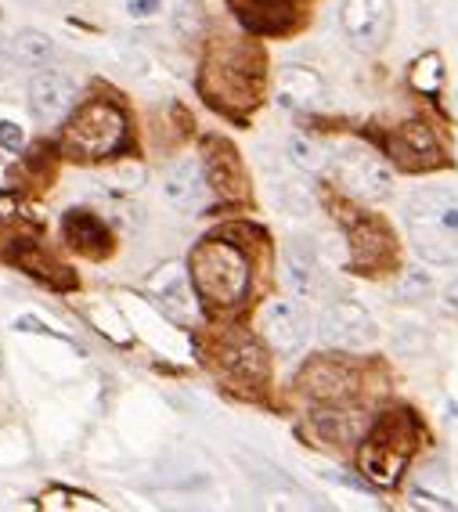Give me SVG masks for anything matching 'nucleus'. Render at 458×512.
Segmentation results:
<instances>
[{"label": "nucleus", "mask_w": 458, "mask_h": 512, "mask_svg": "<svg viewBox=\"0 0 458 512\" xmlns=\"http://www.w3.org/2000/svg\"><path fill=\"white\" fill-rule=\"evenodd\" d=\"M404 231L426 264H458V195L422 188L404 202Z\"/></svg>", "instance_id": "obj_1"}, {"label": "nucleus", "mask_w": 458, "mask_h": 512, "mask_svg": "<svg viewBox=\"0 0 458 512\" xmlns=\"http://www.w3.org/2000/svg\"><path fill=\"white\" fill-rule=\"evenodd\" d=\"M188 267H192V282L199 289V296L206 303H213V307H235V303L246 300L249 260L231 242L210 238V242L195 246Z\"/></svg>", "instance_id": "obj_2"}, {"label": "nucleus", "mask_w": 458, "mask_h": 512, "mask_svg": "<svg viewBox=\"0 0 458 512\" xmlns=\"http://www.w3.org/2000/svg\"><path fill=\"white\" fill-rule=\"evenodd\" d=\"M127 141V119L112 101H91L65 130V152L73 159H105Z\"/></svg>", "instance_id": "obj_3"}, {"label": "nucleus", "mask_w": 458, "mask_h": 512, "mask_svg": "<svg viewBox=\"0 0 458 512\" xmlns=\"http://www.w3.org/2000/svg\"><path fill=\"white\" fill-rule=\"evenodd\" d=\"M415 451V430L408 415L376 426V433L365 440L361 448V469L368 473V480L379 487H394L401 480V469L408 462V455Z\"/></svg>", "instance_id": "obj_4"}, {"label": "nucleus", "mask_w": 458, "mask_h": 512, "mask_svg": "<svg viewBox=\"0 0 458 512\" xmlns=\"http://www.w3.org/2000/svg\"><path fill=\"white\" fill-rule=\"evenodd\" d=\"M394 26V4L390 0H343L339 29L358 51H376L390 37Z\"/></svg>", "instance_id": "obj_5"}, {"label": "nucleus", "mask_w": 458, "mask_h": 512, "mask_svg": "<svg viewBox=\"0 0 458 512\" xmlns=\"http://www.w3.org/2000/svg\"><path fill=\"white\" fill-rule=\"evenodd\" d=\"M260 329H264V339L271 343V350L282 357H296L307 339H311L314 325L307 307L296 300H271L260 314Z\"/></svg>", "instance_id": "obj_6"}, {"label": "nucleus", "mask_w": 458, "mask_h": 512, "mask_svg": "<svg viewBox=\"0 0 458 512\" xmlns=\"http://www.w3.org/2000/svg\"><path fill=\"white\" fill-rule=\"evenodd\" d=\"M336 170H339L343 188L361 195V199H386V195L394 192V170H390L379 156L365 152V148H350V152H343Z\"/></svg>", "instance_id": "obj_7"}, {"label": "nucleus", "mask_w": 458, "mask_h": 512, "mask_svg": "<svg viewBox=\"0 0 458 512\" xmlns=\"http://www.w3.org/2000/svg\"><path fill=\"white\" fill-rule=\"evenodd\" d=\"M318 336L332 347H365L372 343L376 329H372V318L361 303L354 300H336L321 311L318 321Z\"/></svg>", "instance_id": "obj_8"}, {"label": "nucleus", "mask_w": 458, "mask_h": 512, "mask_svg": "<svg viewBox=\"0 0 458 512\" xmlns=\"http://www.w3.org/2000/svg\"><path fill=\"white\" fill-rule=\"evenodd\" d=\"M386 152L394 156L397 166L404 170H430V166L440 163V138L437 130L430 123H422V119H412V123H404L397 127L390 138H386Z\"/></svg>", "instance_id": "obj_9"}, {"label": "nucleus", "mask_w": 458, "mask_h": 512, "mask_svg": "<svg viewBox=\"0 0 458 512\" xmlns=\"http://www.w3.org/2000/svg\"><path fill=\"white\" fill-rule=\"evenodd\" d=\"M76 105V83L58 69H40L29 83V109L44 127L62 123Z\"/></svg>", "instance_id": "obj_10"}, {"label": "nucleus", "mask_w": 458, "mask_h": 512, "mask_svg": "<svg viewBox=\"0 0 458 512\" xmlns=\"http://www.w3.org/2000/svg\"><path fill=\"white\" fill-rule=\"evenodd\" d=\"M300 386L311 401L343 404V401L354 397V390H358V375L350 372L343 361H329V357H321V361H311V365L303 368Z\"/></svg>", "instance_id": "obj_11"}, {"label": "nucleus", "mask_w": 458, "mask_h": 512, "mask_svg": "<svg viewBox=\"0 0 458 512\" xmlns=\"http://www.w3.org/2000/svg\"><path fill=\"white\" fill-rule=\"evenodd\" d=\"M206 174H202L199 159H181L166 170L163 177V199L174 206V210H195L206 195Z\"/></svg>", "instance_id": "obj_12"}, {"label": "nucleus", "mask_w": 458, "mask_h": 512, "mask_svg": "<svg viewBox=\"0 0 458 512\" xmlns=\"http://www.w3.org/2000/svg\"><path fill=\"white\" fill-rule=\"evenodd\" d=\"M282 264H285V282H289V289H293L300 300H314V296L321 293V264H318V256H314V249L307 246L303 238H296V242L285 246Z\"/></svg>", "instance_id": "obj_13"}, {"label": "nucleus", "mask_w": 458, "mask_h": 512, "mask_svg": "<svg viewBox=\"0 0 458 512\" xmlns=\"http://www.w3.org/2000/svg\"><path fill=\"white\" fill-rule=\"evenodd\" d=\"M206 181L217 188L224 199H235L242 192V166L239 156H235V148L228 141H206Z\"/></svg>", "instance_id": "obj_14"}, {"label": "nucleus", "mask_w": 458, "mask_h": 512, "mask_svg": "<svg viewBox=\"0 0 458 512\" xmlns=\"http://www.w3.org/2000/svg\"><path fill=\"white\" fill-rule=\"evenodd\" d=\"M321 94H325V83L307 65H285L282 76H278V101L289 109H307Z\"/></svg>", "instance_id": "obj_15"}, {"label": "nucleus", "mask_w": 458, "mask_h": 512, "mask_svg": "<svg viewBox=\"0 0 458 512\" xmlns=\"http://www.w3.org/2000/svg\"><path fill=\"white\" fill-rule=\"evenodd\" d=\"M224 368H228L231 375H239V379H264L267 375V361H264V350H260V343L253 336H235L224 343Z\"/></svg>", "instance_id": "obj_16"}, {"label": "nucleus", "mask_w": 458, "mask_h": 512, "mask_svg": "<svg viewBox=\"0 0 458 512\" xmlns=\"http://www.w3.org/2000/svg\"><path fill=\"white\" fill-rule=\"evenodd\" d=\"M65 235H69V242L87 256L109 253V231H105V224L87 210L65 213Z\"/></svg>", "instance_id": "obj_17"}, {"label": "nucleus", "mask_w": 458, "mask_h": 512, "mask_svg": "<svg viewBox=\"0 0 458 512\" xmlns=\"http://www.w3.org/2000/svg\"><path fill=\"white\" fill-rule=\"evenodd\" d=\"M314 430L329 440V444L347 448V444H358V440L368 437V415H361V412H318L314 415Z\"/></svg>", "instance_id": "obj_18"}, {"label": "nucleus", "mask_w": 458, "mask_h": 512, "mask_svg": "<svg viewBox=\"0 0 458 512\" xmlns=\"http://www.w3.org/2000/svg\"><path fill=\"white\" fill-rule=\"evenodd\" d=\"M350 256L358 267H376L390 256V235L379 228L376 220H358L350 228Z\"/></svg>", "instance_id": "obj_19"}, {"label": "nucleus", "mask_w": 458, "mask_h": 512, "mask_svg": "<svg viewBox=\"0 0 458 512\" xmlns=\"http://www.w3.org/2000/svg\"><path fill=\"white\" fill-rule=\"evenodd\" d=\"M11 47H15V62H19V69H29V73L47 69L58 51L55 40L47 37L44 29H19V33L11 37Z\"/></svg>", "instance_id": "obj_20"}, {"label": "nucleus", "mask_w": 458, "mask_h": 512, "mask_svg": "<svg viewBox=\"0 0 458 512\" xmlns=\"http://www.w3.org/2000/svg\"><path fill=\"white\" fill-rule=\"evenodd\" d=\"M148 289L159 296V303H163V311L170 314V318L184 321L188 314H192L188 282H184V271H177V267H166L163 275H156L152 282H148Z\"/></svg>", "instance_id": "obj_21"}, {"label": "nucleus", "mask_w": 458, "mask_h": 512, "mask_svg": "<svg viewBox=\"0 0 458 512\" xmlns=\"http://www.w3.org/2000/svg\"><path fill=\"white\" fill-rule=\"evenodd\" d=\"M210 73L220 76V91L235 94V101H253V91H257V69H249L242 62H224V58H213Z\"/></svg>", "instance_id": "obj_22"}, {"label": "nucleus", "mask_w": 458, "mask_h": 512, "mask_svg": "<svg viewBox=\"0 0 458 512\" xmlns=\"http://www.w3.org/2000/svg\"><path fill=\"white\" fill-rule=\"evenodd\" d=\"M285 152H289V159H293V166H300V170H307V174H321L325 166H329V152L318 145V141L311 138H289V145H285Z\"/></svg>", "instance_id": "obj_23"}, {"label": "nucleus", "mask_w": 458, "mask_h": 512, "mask_svg": "<svg viewBox=\"0 0 458 512\" xmlns=\"http://www.w3.org/2000/svg\"><path fill=\"white\" fill-rule=\"evenodd\" d=\"M440 80H444V65H440L437 55H422L412 69V87L422 94H437Z\"/></svg>", "instance_id": "obj_24"}, {"label": "nucleus", "mask_w": 458, "mask_h": 512, "mask_svg": "<svg viewBox=\"0 0 458 512\" xmlns=\"http://www.w3.org/2000/svg\"><path fill=\"white\" fill-rule=\"evenodd\" d=\"M430 285H433V278L426 275V271H419V267H412V271L397 282V300H415V296L430 293Z\"/></svg>", "instance_id": "obj_25"}, {"label": "nucleus", "mask_w": 458, "mask_h": 512, "mask_svg": "<svg viewBox=\"0 0 458 512\" xmlns=\"http://www.w3.org/2000/svg\"><path fill=\"white\" fill-rule=\"evenodd\" d=\"M0 145L8 148V152H19V148L26 145V134H22L19 123H8V119L0 123Z\"/></svg>", "instance_id": "obj_26"}, {"label": "nucleus", "mask_w": 458, "mask_h": 512, "mask_svg": "<svg viewBox=\"0 0 458 512\" xmlns=\"http://www.w3.org/2000/svg\"><path fill=\"white\" fill-rule=\"evenodd\" d=\"M11 69H19V62H15V47H11L8 37H0V80L11 76Z\"/></svg>", "instance_id": "obj_27"}, {"label": "nucleus", "mask_w": 458, "mask_h": 512, "mask_svg": "<svg viewBox=\"0 0 458 512\" xmlns=\"http://www.w3.org/2000/svg\"><path fill=\"white\" fill-rule=\"evenodd\" d=\"M415 498H419L422 505H437V509H455V502H448V498H437V494H430V491H422V487H415Z\"/></svg>", "instance_id": "obj_28"}, {"label": "nucleus", "mask_w": 458, "mask_h": 512, "mask_svg": "<svg viewBox=\"0 0 458 512\" xmlns=\"http://www.w3.org/2000/svg\"><path fill=\"white\" fill-rule=\"evenodd\" d=\"M159 0H130V15H156Z\"/></svg>", "instance_id": "obj_29"}, {"label": "nucleus", "mask_w": 458, "mask_h": 512, "mask_svg": "<svg viewBox=\"0 0 458 512\" xmlns=\"http://www.w3.org/2000/svg\"><path fill=\"white\" fill-rule=\"evenodd\" d=\"M15 329H22V332H47V336H55V339H62V336H58V332L44 329V325H40V321H37V318H19V321H15Z\"/></svg>", "instance_id": "obj_30"}, {"label": "nucleus", "mask_w": 458, "mask_h": 512, "mask_svg": "<svg viewBox=\"0 0 458 512\" xmlns=\"http://www.w3.org/2000/svg\"><path fill=\"white\" fill-rule=\"evenodd\" d=\"M444 303H448V311L458 314V282L448 285V293H444Z\"/></svg>", "instance_id": "obj_31"}, {"label": "nucleus", "mask_w": 458, "mask_h": 512, "mask_svg": "<svg viewBox=\"0 0 458 512\" xmlns=\"http://www.w3.org/2000/svg\"><path fill=\"white\" fill-rule=\"evenodd\" d=\"M0 372H4V350H0Z\"/></svg>", "instance_id": "obj_32"}, {"label": "nucleus", "mask_w": 458, "mask_h": 512, "mask_svg": "<svg viewBox=\"0 0 458 512\" xmlns=\"http://www.w3.org/2000/svg\"><path fill=\"white\" fill-rule=\"evenodd\" d=\"M455 415H458V408H455Z\"/></svg>", "instance_id": "obj_33"}, {"label": "nucleus", "mask_w": 458, "mask_h": 512, "mask_svg": "<svg viewBox=\"0 0 458 512\" xmlns=\"http://www.w3.org/2000/svg\"><path fill=\"white\" fill-rule=\"evenodd\" d=\"M0 19H4V15H0Z\"/></svg>", "instance_id": "obj_34"}]
</instances>
